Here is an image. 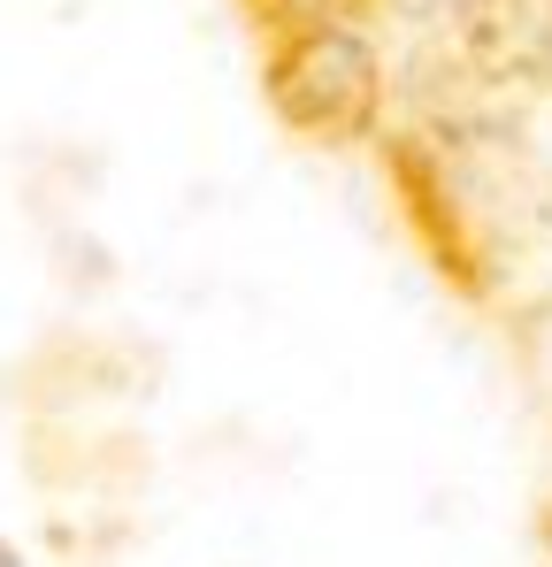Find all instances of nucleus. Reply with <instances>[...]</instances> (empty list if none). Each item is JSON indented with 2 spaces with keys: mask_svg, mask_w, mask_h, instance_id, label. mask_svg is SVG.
I'll use <instances>...</instances> for the list:
<instances>
[{
  "mask_svg": "<svg viewBox=\"0 0 552 567\" xmlns=\"http://www.w3.org/2000/svg\"><path fill=\"white\" fill-rule=\"evenodd\" d=\"M276 123L307 146H361L384 123V62L361 31H292L262 62Z\"/></svg>",
  "mask_w": 552,
  "mask_h": 567,
  "instance_id": "obj_1",
  "label": "nucleus"
},
{
  "mask_svg": "<svg viewBox=\"0 0 552 567\" xmlns=\"http://www.w3.org/2000/svg\"><path fill=\"white\" fill-rule=\"evenodd\" d=\"M453 39L483 85H552V0H453Z\"/></svg>",
  "mask_w": 552,
  "mask_h": 567,
  "instance_id": "obj_2",
  "label": "nucleus"
},
{
  "mask_svg": "<svg viewBox=\"0 0 552 567\" xmlns=\"http://www.w3.org/2000/svg\"><path fill=\"white\" fill-rule=\"evenodd\" d=\"M246 8L262 31L292 39V31H361V16L376 0H246Z\"/></svg>",
  "mask_w": 552,
  "mask_h": 567,
  "instance_id": "obj_3",
  "label": "nucleus"
},
{
  "mask_svg": "<svg viewBox=\"0 0 552 567\" xmlns=\"http://www.w3.org/2000/svg\"><path fill=\"white\" fill-rule=\"evenodd\" d=\"M0 567H23V553H16V545H0Z\"/></svg>",
  "mask_w": 552,
  "mask_h": 567,
  "instance_id": "obj_4",
  "label": "nucleus"
},
{
  "mask_svg": "<svg viewBox=\"0 0 552 567\" xmlns=\"http://www.w3.org/2000/svg\"><path fill=\"white\" fill-rule=\"evenodd\" d=\"M545 567H552V514H545Z\"/></svg>",
  "mask_w": 552,
  "mask_h": 567,
  "instance_id": "obj_5",
  "label": "nucleus"
}]
</instances>
